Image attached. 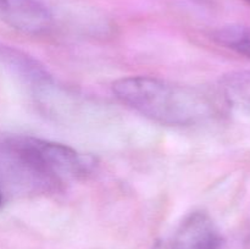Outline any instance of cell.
Listing matches in <instances>:
<instances>
[{
  "mask_svg": "<svg viewBox=\"0 0 250 249\" xmlns=\"http://www.w3.org/2000/svg\"><path fill=\"white\" fill-rule=\"evenodd\" d=\"M115 97L143 116L170 126H189L209 119L215 104L197 88L148 76H131L112 83Z\"/></svg>",
  "mask_w": 250,
  "mask_h": 249,
  "instance_id": "1",
  "label": "cell"
},
{
  "mask_svg": "<svg viewBox=\"0 0 250 249\" xmlns=\"http://www.w3.org/2000/svg\"><path fill=\"white\" fill-rule=\"evenodd\" d=\"M2 153L17 173L43 190L85 177L95 165L93 156L31 136L7 138L2 143Z\"/></svg>",
  "mask_w": 250,
  "mask_h": 249,
  "instance_id": "2",
  "label": "cell"
},
{
  "mask_svg": "<svg viewBox=\"0 0 250 249\" xmlns=\"http://www.w3.org/2000/svg\"><path fill=\"white\" fill-rule=\"evenodd\" d=\"M222 98L229 105L250 111V70L236 71L221 81Z\"/></svg>",
  "mask_w": 250,
  "mask_h": 249,
  "instance_id": "6",
  "label": "cell"
},
{
  "mask_svg": "<svg viewBox=\"0 0 250 249\" xmlns=\"http://www.w3.org/2000/svg\"><path fill=\"white\" fill-rule=\"evenodd\" d=\"M15 29L28 34L45 33L53 23V15L41 0H6L0 15Z\"/></svg>",
  "mask_w": 250,
  "mask_h": 249,
  "instance_id": "4",
  "label": "cell"
},
{
  "mask_svg": "<svg viewBox=\"0 0 250 249\" xmlns=\"http://www.w3.org/2000/svg\"><path fill=\"white\" fill-rule=\"evenodd\" d=\"M0 67L32 89L48 87L53 82L51 75L38 60L14 46L0 44Z\"/></svg>",
  "mask_w": 250,
  "mask_h": 249,
  "instance_id": "5",
  "label": "cell"
},
{
  "mask_svg": "<svg viewBox=\"0 0 250 249\" xmlns=\"http://www.w3.org/2000/svg\"><path fill=\"white\" fill-rule=\"evenodd\" d=\"M5 2H6V0H0V15H1L2 10L5 7Z\"/></svg>",
  "mask_w": 250,
  "mask_h": 249,
  "instance_id": "8",
  "label": "cell"
},
{
  "mask_svg": "<svg viewBox=\"0 0 250 249\" xmlns=\"http://www.w3.org/2000/svg\"><path fill=\"white\" fill-rule=\"evenodd\" d=\"M221 238L211 217L203 211L188 214L173 232L158 241L153 249H219Z\"/></svg>",
  "mask_w": 250,
  "mask_h": 249,
  "instance_id": "3",
  "label": "cell"
},
{
  "mask_svg": "<svg viewBox=\"0 0 250 249\" xmlns=\"http://www.w3.org/2000/svg\"><path fill=\"white\" fill-rule=\"evenodd\" d=\"M2 202H4V197H2V192L1 189H0V207L2 205Z\"/></svg>",
  "mask_w": 250,
  "mask_h": 249,
  "instance_id": "9",
  "label": "cell"
},
{
  "mask_svg": "<svg viewBox=\"0 0 250 249\" xmlns=\"http://www.w3.org/2000/svg\"><path fill=\"white\" fill-rule=\"evenodd\" d=\"M212 38L220 45L250 58V26H225L214 32Z\"/></svg>",
  "mask_w": 250,
  "mask_h": 249,
  "instance_id": "7",
  "label": "cell"
},
{
  "mask_svg": "<svg viewBox=\"0 0 250 249\" xmlns=\"http://www.w3.org/2000/svg\"><path fill=\"white\" fill-rule=\"evenodd\" d=\"M247 1H248V2H250V0H247Z\"/></svg>",
  "mask_w": 250,
  "mask_h": 249,
  "instance_id": "10",
  "label": "cell"
}]
</instances>
